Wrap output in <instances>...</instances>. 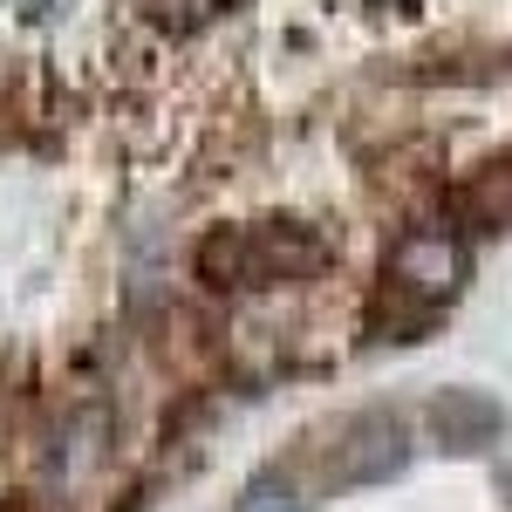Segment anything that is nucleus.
Here are the masks:
<instances>
[{"mask_svg": "<svg viewBox=\"0 0 512 512\" xmlns=\"http://www.w3.org/2000/svg\"><path fill=\"white\" fill-rule=\"evenodd\" d=\"M403 465H410V431H403L396 410H362L335 444V478L342 485H383Z\"/></svg>", "mask_w": 512, "mask_h": 512, "instance_id": "3", "label": "nucleus"}, {"mask_svg": "<svg viewBox=\"0 0 512 512\" xmlns=\"http://www.w3.org/2000/svg\"><path fill=\"white\" fill-rule=\"evenodd\" d=\"M328 267V239L308 226H219L198 246V280L219 294H246V287H274V280H301Z\"/></svg>", "mask_w": 512, "mask_h": 512, "instance_id": "1", "label": "nucleus"}, {"mask_svg": "<svg viewBox=\"0 0 512 512\" xmlns=\"http://www.w3.org/2000/svg\"><path fill=\"white\" fill-rule=\"evenodd\" d=\"M431 424H437V444H451V451H478V444H492L506 431L499 403L485 390H444L431 403Z\"/></svg>", "mask_w": 512, "mask_h": 512, "instance_id": "4", "label": "nucleus"}, {"mask_svg": "<svg viewBox=\"0 0 512 512\" xmlns=\"http://www.w3.org/2000/svg\"><path fill=\"white\" fill-rule=\"evenodd\" d=\"M499 485H506V499H512V465H506V472H499Z\"/></svg>", "mask_w": 512, "mask_h": 512, "instance_id": "6", "label": "nucleus"}, {"mask_svg": "<svg viewBox=\"0 0 512 512\" xmlns=\"http://www.w3.org/2000/svg\"><path fill=\"white\" fill-rule=\"evenodd\" d=\"M390 280L417 301H451L458 280H465V246L444 233V226H410L390 246Z\"/></svg>", "mask_w": 512, "mask_h": 512, "instance_id": "2", "label": "nucleus"}, {"mask_svg": "<svg viewBox=\"0 0 512 512\" xmlns=\"http://www.w3.org/2000/svg\"><path fill=\"white\" fill-rule=\"evenodd\" d=\"M233 512H308V499L294 492V478H280V472H260L246 492H239V506Z\"/></svg>", "mask_w": 512, "mask_h": 512, "instance_id": "5", "label": "nucleus"}]
</instances>
